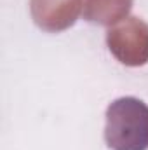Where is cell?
<instances>
[{
  "label": "cell",
  "instance_id": "obj_1",
  "mask_svg": "<svg viewBox=\"0 0 148 150\" xmlns=\"http://www.w3.org/2000/svg\"><path fill=\"white\" fill-rule=\"evenodd\" d=\"M105 140L111 150L148 149V105L125 96L118 98L106 108Z\"/></svg>",
  "mask_w": 148,
  "mask_h": 150
}]
</instances>
